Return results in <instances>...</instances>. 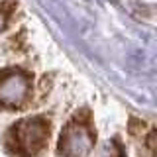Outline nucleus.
I'll list each match as a JSON object with an SVG mask.
<instances>
[{"label": "nucleus", "mask_w": 157, "mask_h": 157, "mask_svg": "<svg viewBox=\"0 0 157 157\" xmlns=\"http://www.w3.org/2000/svg\"><path fill=\"white\" fill-rule=\"evenodd\" d=\"M6 20H8V10L4 6H0V32H2L4 26H6Z\"/></svg>", "instance_id": "nucleus-4"}, {"label": "nucleus", "mask_w": 157, "mask_h": 157, "mask_svg": "<svg viewBox=\"0 0 157 157\" xmlns=\"http://www.w3.org/2000/svg\"><path fill=\"white\" fill-rule=\"evenodd\" d=\"M29 96V78L20 71H10L0 77V106L18 108Z\"/></svg>", "instance_id": "nucleus-1"}, {"label": "nucleus", "mask_w": 157, "mask_h": 157, "mask_svg": "<svg viewBox=\"0 0 157 157\" xmlns=\"http://www.w3.org/2000/svg\"><path fill=\"white\" fill-rule=\"evenodd\" d=\"M92 149V136L86 126L73 124L63 132L61 145H59V153L63 155H86Z\"/></svg>", "instance_id": "nucleus-3"}, {"label": "nucleus", "mask_w": 157, "mask_h": 157, "mask_svg": "<svg viewBox=\"0 0 157 157\" xmlns=\"http://www.w3.org/2000/svg\"><path fill=\"white\" fill-rule=\"evenodd\" d=\"M16 137L20 151L24 153H36L43 147L47 140V124L41 118H28L16 126Z\"/></svg>", "instance_id": "nucleus-2"}]
</instances>
